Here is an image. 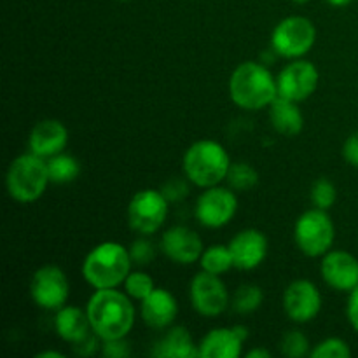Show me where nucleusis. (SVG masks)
<instances>
[{"mask_svg":"<svg viewBox=\"0 0 358 358\" xmlns=\"http://www.w3.org/2000/svg\"><path fill=\"white\" fill-rule=\"evenodd\" d=\"M290 2H294V3H308V2H310V0H290Z\"/></svg>","mask_w":358,"mask_h":358,"instance_id":"ea45409f","label":"nucleus"},{"mask_svg":"<svg viewBox=\"0 0 358 358\" xmlns=\"http://www.w3.org/2000/svg\"><path fill=\"white\" fill-rule=\"evenodd\" d=\"M119 2H129V0H119Z\"/></svg>","mask_w":358,"mask_h":358,"instance_id":"a19ab883","label":"nucleus"},{"mask_svg":"<svg viewBox=\"0 0 358 358\" xmlns=\"http://www.w3.org/2000/svg\"><path fill=\"white\" fill-rule=\"evenodd\" d=\"M325 2L331 3V6H334V7H345V6H348L352 0H325Z\"/></svg>","mask_w":358,"mask_h":358,"instance_id":"58836bf2","label":"nucleus"},{"mask_svg":"<svg viewBox=\"0 0 358 358\" xmlns=\"http://www.w3.org/2000/svg\"><path fill=\"white\" fill-rule=\"evenodd\" d=\"M199 262H201L203 271L213 273V275L219 276L229 271L231 268H234L229 247H224V245H213V247L203 250Z\"/></svg>","mask_w":358,"mask_h":358,"instance_id":"b1692460","label":"nucleus"},{"mask_svg":"<svg viewBox=\"0 0 358 358\" xmlns=\"http://www.w3.org/2000/svg\"><path fill=\"white\" fill-rule=\"evenodd\" d=\"M129 255H131L133 264L136 266H147L150 261H154L156 257V248L145 238H140V240L133 241L131 247H129Z\"/></svg>","mask_w":358,"mask_h":358,"instance_id":"7c9ffc66","label":"nucleus"},{"mask_svg":"<svg viewBox=\"0 0 358 358\" xmlns=\"http://www.w3.org/2000/svg\"><path fill=\"white\" fill-rule=\"evenodd\" d=\"M152 355L157 358H196L199 357V348H196L187 329L173 327L156 343Z\"/></svg>","mask_w":358,"mask_h":358,"instance_id":"412c9836","label":"nucleus"},{"mask_svg":"<svg viewBox=\"0 0 358 358\" xmlns=\"http://www.w3.org/2000/svg\"><path fill=\"white\" fill-rule=\"evenodd\" d=\"M336 238V227L327 210H306L294 226V240L308 257H320L331 250Z\"/></svg>","mask_w":358,"mask_h":358,"instance_id":"423d86ee","label":"nucleus"},{"mask_svg":"<svg viewBox=\"0 0 358 358\" xmlns=\"http://www.w3.org/2000/svg\"><path fill=\"white\" fill-rule=\"evenodd\" d=\"M233 255L234 268L250 271L259 268L268 255V238L259 229H243L227 245Z\"/></svg>","mask_w":358,"mask_h":358,"instance_id":"dca6fc26","label":"nucleus"},{"mask_svg":"<svg viewBox=\"0 0 358 358\" xmlns=\"http://www.w3.org/2000/svg\"><path fill=\"white\" fill-rule=\"evenodd\" d=\"M48 357L63 358L65 355H63V353H59V352H55V350H52V352H41V353H37V358H48Z\"/></svg>","mask_w":358,"mask_h":358,"instance_id":"4c0bfd02","label":"nucleus"},{"mask_svg":"<svg viewBox=\"0 0 358 358\" xmlns=\"http://www.w3.org/2000/svg\"><path fill=\"white\" fill-rule=\"evenodd\" d=\"M350 355H352V350L346 345V341L339 338L324 339L310 352L311 358H348Z\"/></svg>","mask_w":358,"mask_h":358,"instance_id":"c756f323","label":"nucleus"},{"mask_svg":"<svg viewBox=\"0 0 358 358\" xmlns=\"http://www.w3.org/2000/svg\"><path fill=\"white\" fill-rule=\"evenodd\" d=\"M70 285L66 275L58 266H42L30 280V296L42 310H59L69 299Z\"/></svg>","mask_w":358,"mask_h":358,"instance_id":"1a4fd4ad","label":"nucleus"},{"mask_svg":"<svg viewBox=\"0 0 358 358\" xmlns=\"http://www.w3.org/2000/svg\"><path fill=\"white\" fill-rule=\"evenodd\" d=\"M182 166L192 184L208 189L227 177L231 159L227 150L215 140H198L185 150Z\"/></svg>","mask_w":358,"mask_h":358,"instance_id":"20e7f679","label":"nucleus"},{"mask_svg":"<svg viewBox=\"0 0 358 358\" xmlns=\"http://www.w3.org/2000/svg\"><path fill=\"white\" fill-rule=\"evenodd\" d=\"M161 250L175 264H192L203 254V241L192 229L185 226L170 227L161 238Z\"/></svg>","mask_w":358,"mask_h":358,"instance_id":"2eb2a0df","label":"nucleus"},{"mask_svg":"<svg viewBox=\"0 0 358 358\" xmlns=\"http://www.w3.org/2000/svg\"><path fill=\"white\" fill-rule=\"evenodd\" d=\"M191 303L192 308L198 311L201 317L215 318L226 311L229 306V294L226 285L219 275L201 271L192 278L191 282Z\"/></svg>","mask_w":358,"mask_h":358,"instance_id":"9b49d317","label":"nucleus"},{"mask_svg":"<svg viewBox=\"0 0 358 358\" xmlns=\"http://www.w3.org/2000/svg\"><path fill=\"white\" fill-rule=\"evenodd\" d=\"M346 317H348L350 325L358 332V287L350 292L348 304H346Z\"/></svg>","mask_w":358,"mask_h":358,"instance_id":"c9c22d12","label":"nucleus"},{"mask_svg":"<svg viewBox=\"0 0 358 358\" xmlns=\"http://www.w3.org/2000/svg\"><path fill=\"white\" fill-rule=\"evenodd\" d=\"M168 199L163 191L142 189L128 205V224L135 233L149 236L161 229L168 215Z\"/></svg>","mask_w":358,"mask_h":358,"instance_id":"6e6552de","label":"nucleus"},{"mask_svg":"<svg viewBox=\"0 0 358 358\" xmlns=\"http://www.w3.org/2000/svg\"><path fill=\"white\" fill-rule=\"evenodd\" d=\"M122 285H124V292L135 301H143L147 296H150V294H152L154 289H156V285H154V280L143 271L129 273L128 278L124 280V283H122Z\"/></svg>","mask_w":358,"mask_h":358,"instance_id":"cd10ccee","label":"nucleus"},{"mask_svg":"<svg viewBox=\"0 0 358 358\" xmlns=\"http://www.w3.org/2000/svg\"><path fill=\"white\" fill-rule=\"evenodd\" d=\"M49 180L48 161L34 152L17 156L6 175L7 194L17 203H34L44 194Z\"/></svg>","mask_w":358,"mask_h":358,"instance_id":"39448f33","label":"nucleus"},{"mask_svg":"<svg viewBox=\"0 0 358 358\" xmlns=\"http://www.w3.org/2000/svg\"><path fill=\"white\" fill-rule=\"evenodd\" d=\"M131 255L117 241L96 245L83 262V276L94 289H115L122 285L131 271Z\"/></svg>","mask_w":358,"mask_h":358,"instance_id":"7ed1b4c3","label":"nucleus"},{"mask_svg":"<svg viewBox=\"0 0 358 358\" xmlns=\"http://www.w3.org/2000/svg\"><path fill=\"white\" fill-rule=\"evenodd\" d=\"M69 143V129L58 119H44L34 126L28 138L30 152L41 157H52L63 152Z\"/></svg>","mask_w":358,"mask_h":358,"instance_id":"f3484780","label":"nucleus"},{"mask_svg":"<svg viewBox=\"0 0 358 358\" xmlns=\"http://www.w3.org/2000/svg\"><path fill=\"white\" fill-rule=\"evenodd\" d=\"M163 194L168 201H180L189 194V185L180 178H171L163 185Z\"/></svg>","mask_w":358,"mask_h":358,"instance_id":"72a5a7b5","label":"nucleus"},{"mask_svg":"<svg viewBox=\"0 0 358 358\" xmlns=\"http://www.w3.org/2000/svg\"><path fill=\"white\" fill-rule=\"evenodd\" d=\"M48 171L51 184H70L80 173V163L69 154H56L48 159Z\"/></svg>","mask_w":358,"mask_h":358,"instance_id":"5701e85b","label":"nucleus"},{"mask_svg":"<svg viewBox=\"0 0 358 358\" xmlns=\"http://www.w3.org/2000/svg\"><path fill=\"white\" fill-rule=\"evenodd\" d=\"M101 353L107 358H126L131 355V350H129V343L126 341V338L107 339L101 346Z\"/></svg>","mask_w":358,"mask_h":358,"instance_id":"473e14b6","label":"nucleus"},{"mask_svg":"<svg viewBox=\"0 0 358 358\" xmlns=\"http://www.w3.org/2000/svg\"><path fill=\"white\" fill-rule=\"evenodd\" d=\"M243 339L238 336L236 329H213L199 343L201 358H238L243 348Z\"/></svg>","mask_w":358,"mask_h":358,"instance_id":"6ab92c4d","label":"nucleus"},{"mask_svg":"<svg viewBox=\"0 0 358 358\" xmlns=\"http://www.w3.org/2000/svg\"><path fill=\"white\" fill-rule=\"evenodd\" d=\"M324 282L339 292H352L358 287V259L345 250L327 252L322 259Z\"/></svg>","mask_w":358,"mask_h":358,"instance_id":"4468645a","label":"nucleus"},{"mask_svg":"<svg viewBox=\"0 0 358 358\" xmlns=\"http://www.w3.org/2000/svg\"><path fill=\"white\" fill-rule=\"evenodd\" d=\"M229 94L243 110H261L278 96L276 77L261 62H245L229 77Z\"/></svg>","mask_w":358,"mask_h":358,"instance_id":"f03ea898","label":"nucleus"},{"mask_svg":"<svg viewBox=\"0 0 358 358\" xmlns=\"http://www.w3.org/2000/svg\"><path fill=\"white\" fill-rule=\"evenodd\" d=\"M55 327L59 338L72 345L91 331L87 311H83L76 306L59 308L55 317Z\"/></svg>","mask_w":358,"mask_h":358,"instance_id":"4be33fe9","label":"nucleus"},{"mask_svg":"<svg viewBox=\"0 0 358 358\" xmlns=\"http://www.w3.org/2000/svg\"><path fill=\"white\" fill-rule=\"evenodd\" d=\"M86 311L91 329L100 336L101 341L126 338L135 324L131 297L117 289H96Z\"/></svg>","mask_w":358,"mask_h":358,"instance_id":"f257e3e1","label":"nucleus"},{"mask_svg":"<svg viewBox=\"0 0 358 358\" xmlns=\"http://www.w3.org/2000/svg\"><path fill=\"white\" fill-rule=\"evenodd\" d=\"M140 313H142V320L145 322L147 327L156 329V331L166 329L177 318V299L166 289H154L152 294L142 301Z\"/></svg>","mask_w":358,"mask_h":358,"instance_id":"a211bd4d","label":"nucleus"},{"mask_svg":"<svg viewBox=\"0 0 358 358\" xmlns=\"http://www.w3.org/2000/svg\"><path fill=\"white\" fill-rule=\"evenodd\" d=\"M226 180L233 191L245 192L250 191V189H254L257 185L259 173L254 166H250L247 163H231Z\"/></svg>","mask_w":358,"mask_h":358,"instance_id":"a878e982","label":"nucleus"},{"mask_svg":"<svg viewBox=\"0 0 358 358\" xmlns=\"http://www.w3.org/2000/svg\"><path fill=\"white\" fill-rule=\"evenodd\" d=\"M262 299H264V292H262L261 287L252 285V283L250 285H241L231 297V308H233L234 313L240 315L254 313L262 304Z\"/></svg>","mask_w":358,"mask_h":358,"instance_id":"393cba45","label":"nucleus"},{"mask_svg":"<svg viewBox=\"0 0 358 358\" xmlns=\"http://www.w3.org/2000/svg\"><path fill=\"white\" fill-rule=\"evenodd\" d=\"M247 358H271L273 353L268 352V350L264 348H255V350H250V352L245 355Z\"/></svg>","mask_w":358,"mask_h":358,"instance_id":"e433bc0d","label":"nucleus"},{"mask_svg":"<svg viewBox=\"0 0 358 358\" xmlns=\"http://www.w3.org/2000/svg\"><path fill=\"white\" fill-rule=\"evenodd\" d=\"M269 119L276 133L283 136H297L304 128V117L296 101L276 96L269 105Z\"/></svg>","mask_w":358,"mask_h":358,"instance_id":"aec40b11","label":"nucleus"},{"mask_svg":"<svg viewBox=\"0 0 358 358\" xmlns=\"http://www.w3.org/2000/svg\"><path fill=\"white\" fill-rule=\"evenodd\" d=\"M238 210V198L233 189L213 185L208 187L196 203V219L210 229H219L233 220Z\"/></svg>","mask_w":358,"mask_h":358,"instance_id":"9d476101","label":"nucleus"},{"mask_svg":"<svg viewBox=\"0 0 358 358\" xmlns=\"http://www.w3.org/2000/svg\"><path fill=\"white\" fill-rule=\"evenodd\" d=\"M343 157L348 164L358 168V131L348 136V140L343 145Z\"/></svg>","mask_w":358,"mask_h":358,"instance_id":"f704fd0d","label":"nucleus"},{"mask_svg":"<svg viewBox=\"0 0 358 358\" xmlns=\"http://www.w3.org/2000/svg\"><path fill=\"white\" fill-rule=\"evenodd\" d=\"M318 80H320V73L313 63L306 59H296L283 66L282 72L276 77L278 96L299 103L317 91Z\"/></svg>","mask_w":358,"mask_h":358,"instance_id":"f8f14e48","label":"nucleus"},{"mask_svg":"<svg viewBox=\"0 0 358 358\" xmlns=\"http://www.w3.org/2000/svg\"><path fill=\"white\" fill-rule=\"evenodd\" d=\"M280 350L287 358H303L310 353V339L301 331H287L280 339Z\"/></svg>","mask_w":358,"mask_h":358,"instance_id":"bb28decb","label":"nucleus"},{"mask_svg":"<svg viewBox=\"0 0 358 358\" xmlns=\"http://www.w3.org/2000/svg\"><path fill=\"white\" fill-rule=\"evenodd\" d=\"M336 198H338V191L329 178L322 177L311 185V201L317 208L329 210L336 203Z\"/></svg>","mask_w":358,"mask_h":358,"instance_id":"c85d7f7f","label":"nucleus"},{"mask_svg":"<svg viewBox=\"0 0 358 358\" xmlns=\"http://www.w3.org/2000/svg\"><path fill=\"white\" fill-rule=\"evenodd\" d=\"M317 41V28L304 16H289L280 21L271 35V48L282 58L296 59L306 55Z\"/></svg>","mask_w":358,"mask_h":358,"instance_id":"0eeeda50","label":"nucleus"},{"mask_svg":"<svg viewBox=\"0 0 358 358\" xmlns=\"http://www.w3.org/2000/svg\"><path fill=\"white\" fill-rule=\"evenodd\" d=\"M100 336L91 329L84 338H80L79 341L72 343V348L76 352V355L79 357H91L98 352V345H100Z\"/></svg>","mask_w":358,"mask_h":358,"instance_id":"2f4dec72","label":"nucleus"},{"mask_svg":"<svg viewBox=\"0 0 358 358\" xmlns=\"http://www.w3.org/2000/svg\"><path fill=\"white\" fill-rule=\"evenodd\" d=\"M283 310L297 324L315 320L322 310V294L310 280H296L283 292Z\"/></svg>","mask_w":358,"mask_h":358,"instance_id":"ddd939ff","label":"nucleus"}]
</instances>
